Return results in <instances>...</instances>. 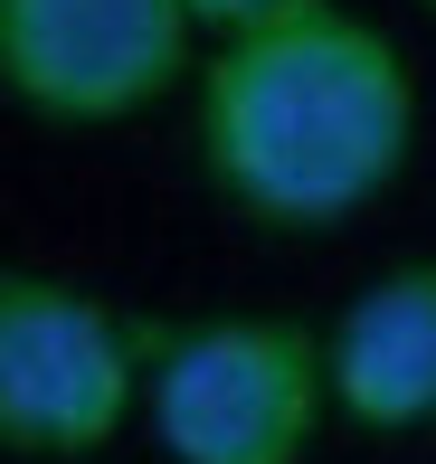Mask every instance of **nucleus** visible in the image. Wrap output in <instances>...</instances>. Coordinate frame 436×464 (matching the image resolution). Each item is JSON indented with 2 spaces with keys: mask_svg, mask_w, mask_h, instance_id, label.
<instances>
[{
  "mask_svg": "<svg viewBox=\"0 0 436 464\" xmlns=\"http://www.w3.org/2000/svg\"><path fill=\"white\" fill-rule=\"evenodd\" d=\"M332 361V408L351 427H427L436 417V256H408L351 294V313L323 342Z\"/></svg>",
  "mask_w": 436,
  "mask_h": 464,
  "instance_id": "nucleus-5",
  "label": "nucleus"
},
{
  "mask_svg": "<svg viewBox=\"0 0 436 464\" xmlns=\"http://www.w3.org/2000/svg\"><path fill=\"white\" fill-rule=\"evenodd\" d=\"M332 361L295 323H199L152 351V436L171 464H304Z\"/></svg>",
  "mask_w": 436,
  "mask_h": 464,
  "instance_id": "nucleus-2",
  "label": "nucleus"
},
{
  "mask_svg": "<svg viewBox=\"0 0 436 464\" xmlns=\"http://www.w3.org/2000/svg\"><path fill=\"white\" fill-rule=\"evenodd\" d=\"M408 133V57L342 0H295L199 67V171L257 227H332L370 208L399 180Z\"/></svg>",
  "mask_w": 436,
  "mask_h": 464,
  "instance_id": "nucleus-1",
  "label": "nucleus"
},
{
  "mask_svg": "<svg viewBox=\"0 0 436 464\" xmlns=\"http://www.w3.org/2000/svg\"><path fill=\"white\" fill-rule=\"evenodd\" d=\"M190 0H0V86L38 123H123L190 67Z\"/></svg>",
  "mask_w": 436,
  "mask_h": 464,
  "instance_id": "nucleus-4",
  "label": "nucleus"
},
{
  "mask_svg": "<svg viewBox=\"0 0 436 464\" xmlns=\"http://www.w3.org/2000/svg\"><path fill=\"white\" fill-rule=\"evenodd\" d=\"M418 10H436V0H418Z\"/></svg>",
  "mask_w": 436,
  "mask_h": 464,
  "instance_id": "nucleus-7",
  "label": "nucleus"
},
{
  "mask_svg": "<svg viewBox=\"0 0 436 464\" xmlns=\"http://www.w3.org/2000/svg\"><path fill=\"white\" fill-rule=\"evenodd\" d=\"M199 10V29H218V38H237V29H257V19H276V10H295V0H190Z\"/></svg>",
  "mask_w": 436,
  "mask_h": 464,
  "instance_id": "nucleus-6",
  "label": "nucleus"
},
{
  "mask_svg": "<svg viewBox=\"0 0 436 464\" xmlns=\"http://www.w3.org/2000/svg\"><path fill=\"white\" fill-rule=\"evenodd\" d=\"M152 332L57 276H0V436L10 455H95L152 389Z\"/></svg>",
  "mask_w": 436,
  "mask_h": 464,
  "instance_id": "nucleus-3",
  "label": "nucleus"
}]
</instances>
